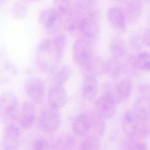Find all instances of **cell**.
I'll return each mask as SVG.
<instances>
[{
  "label": "cell",
  "instance_id": "cell-7",
  "mask_svg": "<svg viewBox=\"0 0 150 150\" xmlns=\"http://www.w3.org/2000/svg\"><path fill=\"white\" fill-rule=\"evenodd\" d=\"M24 88L31 101L34 103L42 101L45 94V84L42 79L36 77L29 78L25 81Z\"/></svg>",
  "mask_w": 150,
  "mask_h": 150
},
{
  "label": "cell",
  "instance_id": "cell-15",
  "mask_svg": "<svg viewBox=\"0 0 150 150\" xmlns=\"http://www.w3.org/2000/svg\"><path fill=\"white\" fill-rule=\"evenodd\" d=\"M72 129L73 133L77 136H86L91 130L90 115L85 114L77 115L72 123Z\"/></svg>",
  "mask_w": 150,
  "mask_h": 150
},
{
  "label": "cell",
  "instance_id": "cell-5",
  "mask_svg": "<svg viewBox=\"0 0 150 150\" xmlns=\"http://www.w3.org/2000/svg\"><path fill=\"white\" fill-rule=\"evenodd\" d=\"M61 118L57 110L52 108L43 110L39 118V127L44 132L52 133L60 127Z\"/></svg>",
  "mask_w": 150,
  "mask_h": 150
},
{
  "label": "cell",
  "instance_id": "cell-17",
  "mask_svg": "<svg viewBox=\"0 0 150 150\" xmlns=\"http://www.w3.org/2000/svg\"><path fill=\"white\" fill-rule=\"evenodd\" d=\"M132 111L139 121L150 118V98L140 97L134 104Z\"/></svg>",
  "mask_w": 150,
  "mask_h": 150
},
{
  "label": "cell",
  "instance_id": "cell-18",
  "mask_svg": "<svg viewBox=\"0 0 150 150\" xmlns=\"http://www.w3.org/2000/svg\"><path fill=\"white\" fill-rule=\"evenodd\" d=\"M109 50L112 58L121 59L127 54V46L122 39L118 36H113L109 42Z\"/></svg>",
  "mask_w": 150,
  "mask_h": 150
},
{
  "label": "cell",
  "instance_id": "cell-2",
  "mask_svg": "<svg viewBox=\"0 0 150 150\" xmlns=\"http://www.w3.org/2000/svg\"><path fill=\"white\" fill-rule=\"evenodd\" d=\"M73 58L83 71L92 67L93 48L92 42L84 37L76 39L73 45Z\"/></svg>",
  "mask_w": 150,
  "mask_h": 150
},
{
  "label": "cell",
  "instance_id": "cell-33",
  "mask_svg": "<svg viewBox=\"0 0 150 150\" xmlns=\"http://www.w3.org/2000/svg\"><path fill=\"white\" fill-rule=\"evenodd\" d=\"M141 35L144 46L150 47V29L145 30Z\"/></svg>",
  "mask_w": 150,
  "mask_h": 150
},
{
  "label": "cell",
  "instance_id": "cell-6",
  "mask_svg": "<svg viewBox=\"0 0 150 150\" xmlns=\"http://www.w3.org/2000/svg\"><path fill=\"white\" fill-rule=\"evenodd\" d=\"M78 29L81 33L82 37L91 42L96 40L100 30L98 15H90L80 18Z\"/></svg>",
  "mask_w": 150,
  "mask_h": 150
},
{
  "label": "cell",
  "instance_id": "cell-35",
  "mask_svg": "<svg viewBox=\"0 0 150 150\" xmlns=\"http://www.w3.org/2000/svg\"><path fill=\"white\" fill-rule=\"evenodd\" d=\"M117 1H121V0H117Z\"/></svg>",
  "mask_w": 150,
  "mask_h": 150
},
{
  "label": "cell",
  "instance_id": "cell-3",
  "mask_svg": "<svg viewBox=\"0 0 150 150\" xmlns=\"http://www.w3.org/2000/svg\"><path fill=\"white\" fill-rule=\"evenodd\" d=\"M0 114L5 121H13L18 117V100L12 91H6L0 98Z\"/></svg>",
  "mask_w": 150,
  "mask_h": 150
},
{
  "label": "cell",
  "instance_id": "cell-20",
  "mask_svg": "<svg viewBox=\"0 0 150 150\" xmlns=\"http://www.w3.org/2000/svg\"><path fill=\"white\" fill-rule=\"evenodd\" d=\"M76 146V140L69 134L60 135L53 145V150H74Z\"/></svg>",
  "mask_w": 150,
  "mask_h": 150
},
{
  "label": "cell",
  "instance_id": "cell-11",
  "mask_svg": "<svg viewBox=\"0 0 150 150\" xmlns=\"http://www.w3.org/2000/svg\"><path fill=\"white\" fill-rule=\"evenodd\" d=\"M68 94L63 86L55 84L49 90L47 94L48 103L50 108L59 110L67 104Z\"/></svg>",
  "mask_w": 150,
  "mask_h": 150
},
{
  "label": "cell",
  "instance_id": "cell-24",
  "mask_svg": "<svg viewBox=\"0 0 150 150\" xmlns=\"http://www.w3.org/2000/svg\"><path fill=\"white\" fill-rule=\"evenodd\" d=\"M117 93L121 101L125 100L129 96L132 90V83L128 79H124L115 84Z\"/></svg>",
  "mask_w": 150,
  "mask_h": 150
},
{
  "label": "cell",
  "instance_id": "cell-31",
  "mask_svg": "<svg viewBox=\"0 0 150 150\" xmlns=\"http://www.w3.org/2000/svg\"><path fill=\"white\" fill-rule=\"evenodd\" d=\"M129 42L131 46L134 49H139L144 46L142 35L139 34H134L129 39Z\"/></svg>",
  "mask_w": 150,
  "mask_h": 150
},
{
  "label": "cell",
  "instance_id": "cell-1",
  "mask_svg": "<svg viewBox=\"0 0 150 150\" xmlns=\"http://www.w3.org/2000/svg\"><path fill=\"white\" fill-rule=\"evenodd\" d=\"M66 43V37L60 32L53 35L52 39L40 42L36 54V62L39 69L45 73L54 72L63 57Z\"/></svg>",
  "mask_w": 150,
  "mask_h": 150
},
{
  "label": "cell",
  "instance_id": "cell-12",
  "mask_svg": "<svg viewBox=\"0 0 150 150\" xmlns=\"http://www.w3.org/2000/svg\"><path fill=\"white\" fill-rule=\"evenodd\" d=\"M36 110L32 101H26L23 103L18 115V122L25 129L30 128L36 119Z\"/></svg>",
  "mask_w": 150,
  "mask_h": 150
},
{
  "label": "cell",
  "instance_id": "cell-14",
  "mask_svg": "<svg viewBox=\"0 0 150 150\" xmlns=\"http://www.w3.org/2000/svg\"><path fill=\"white\" fill-rule=\"evenodd\" d=\"M140 121L135 116L132 111H127L122 118V129L127 137H136Z\"/></svg>",
  "mask_w": 150,
  "mask_h": 150
},
{
  "label": "cell",
  "instance_id": "cell-21",
  "mask_svg": "<svg viewBox=\"0 0 150 150\" xmlns=\"http://www.w3.org/2000/svg\"><path fill=\"white\" fill-rule=\"evenodd\" d=\"M91 120V130L93 132V135L100 137L104 134L105 130L104 119L102 118L97 112L90 115Z\"/></svg>",
  "mask_w": 150,
  "mask_h": 150
},
{
  "label": "cell",
  "instance_id": "cell-26",
  "mask_svg": "<svg viewBox=\"0 0 150 150\" xmlns=\"http://www.w3.org/2000/svg\"><path fill=\"white\" fill-rule=\"evenodd\" d=\"M100 149L99 137L93 134L86 136L82 140L80 146V150H100Z\"/></svg>",
  "mask_w": 150,
  "mask_h": 150
},
{
  "label": "cell",
  "instance_id": "cell-13",
  "mask_svg": "<svg viewBox=\"0 0 150 150\" xmlns=\"http://www.w3.org/2000/svg\"><path fill=\"white\" fill-rule=\"evenodd\" d=\"M107 18L111 26L117 32L124 33L127 29V19L124 11L112 6L107 11Z\"/></svg>",
  "mask_w": 150,
  "mask_h": 150
},
{
  "label": "cell",
  "instance_id": "cell-30",
  "mask_svg": "<svg viewBox=\"0 0 150 150\" xmlns=\"http://www.w3.org/2000/svg\"><path fill=\"white\" fill-rule=\"evenodd\" d=\"M49 145L47 141L43 137L36 138L32 144V150H49Z\"/></svg>",
  "mask_w": 150,
  "mask_h": 150
},
{
  "label": "cell",
  "instance_id": "cell-19",
  "mask_svg": "<svg viewBox=\"0 0 150 150\" xmlns=\"http://www.w3.org/2000/svg\"><path fill=\"white\" fill-rule=\"evenodd\" d=\"M76 6L77 13L80 17L90 15H98L95 0H76Z\"/></svg>",
  "mask_w": 150,
  "mask_h": 150
},
{
  "label": "cell",
  "instance_id": "cell-25",
  "mask_svg": "<svg viewBox=\"0 0 150 150\" xmlns=\"http://www.w3.org/2000/svg\"><path fill=\"white\" fill-rule=\"evenodd\" d=\"M72 70L70 66L64 65L55 73V84L63 86L71 77Z\"/></svg>",
  "mask_w": 150,
  "mask_h": 150
},
{
  "label": "cell",
  "instance_id": "cell-22",
  "mask_svg": "<svg viewBox=\"0 0 150 150\" xmlns=\"http://www.w3.org/2000/svg\"><path fill=\"white\" fill-rule=\"evenodd\" d=\"M53 8L60 15L63 21L73 13L69 0H54Z\"/></svg>",
  "mask_w": 150,
  "mask_h": 150
},
{
  "label": "cell",
  "instance_id": "cell-23",
  "mask_svg": "<svg viewBox=\"0 0 150 150\" xmlns=\"http://www.w3.org/2000/svg\"><path fill=\"white\" fill-rule=\"evenodd\" d=\"M134 66L143 71H150V53L141 52L133 57Z\"/></svg>",
  "mask_w": 150,
  "mask_h": 150
},
{
  "label": "cell",
  "instance_id": "cell-32",
  "mask_svg": "<svg viewBox=\"0 0 150 150\" xmlns=\"http://www.w3.org/2000/svg\"><path fill=\"white\" fill-rule=\"evenodd\" d=\"M140 92L142 94L141 97L150 98V84H142L139 87Z\"/></svg>",
  "mask_w": 150,
  "mask_h": 150
},
{
  "label": "cell",
  "instance_id": "cell-9",
  "mask_svg": "<svg viewBox=\"0 0 150 150\" xmlns=\"http://www.w3.org/2000/svg\"><path fill=\"white\" fill-rule=\"evenodd\" d=\"M115 103L114 98L107 92L105 91L95 103L96 112L104 120L111 118L115 110Z\"/></svg>",
  "mask_w": 150,
  "mask_h": 150
},
{
  "label": "cell",
  "instance_id": "cell-34",
  "mask_svg": "<svg viewBox=\"0 0 150 150\" xmlns=\"http://www.w3.org/2000/svg\"><path fill=\"white\" fill-rule=\"evenodd\" d=\"M29 1H38V0H27Z\"/></svg>",
  "mask_w": 150,
  "mask_h": 150
},
{
  "label": "cell",
  "instance_id": "cell-16",
  "mask_svg": "<svg viewBox=\"0 0 150 150\" xmlns=\"http://www.w3.org/2000/svg\"><path fill=\"white\" fill-rule=\"evenodd\" d=\"M143 10V4L141 0H129L125 5L124 13L127 21L129 23L136 22L140 18Z\"/></svg>",
  "mask_w": 150,
  "mask_h": 150
},
{
  "label": "cell",
  "instance_id": "cell-29",
  "mask_svg": "<svg viewBox=\"0 0 150 150\" xmlns=\"http://www.w3.org/2000/svg\"><path fill=\"white\" fill-rule=\"evenodd\" d=\"M137 137L145 138H150V118L140 121L139 129L136 137Z\"/></svg>",
  "mask_w": 150,
  "mask_h": 150
},
{
  "label": "cell",
  "instance_id": "cell-28",
  "mask_svg": "<svg viewBox=\"0 0 150 150\" xmlns=\"http://www.w3.org/2000/svg\"><path fill=\"white\" fill-rule=\"evenodd\" d=\"M12 13L13 16L17 19H24L28 15V6L22 2H16L13 5Z\"/></svg>",
  "mask_w": 150,
  "mask_h": 150
},
{
  "label": "cell",
  "instance_id": "cell-8",
  "mask_svg": "<svg viewBox=\"0 0 150 150\" xmlns=\"http://www.w3.org/2000/svg\"><path fill=\"white\" fill-rule=\"evenodd\" d=\"M84 77L81 87V93L83 97L88 100H93L97 96L98 91V82L97 74L93 67L83 71Z\"/></svg>",
  "mask_w": 150,
  "mask_h": 150
},
{
  "label": "cell",
  "instance_id": "cell-4",
  "mask_svg": "<svg viewBox=\"0 0 150 150\" xmlns=\"http://www.w3.org/2000/svg\"><path fill=\"white\" fill-rule=\"evenodd\" d=\"M38 21L47 32L52 35L59 32V26L62 23L60 15L53 7L42 11L39 15Z\"/></svg>",
  "mask_w": 150,
  "mask_h": 150
},
{
  "label": "cell",
  "instance_id": "cell-10",
  "mask_svg": "<svg viewBox=\"0 0 150 150\" xmlns=\"http://www.w3.org/2000/svg\"><path fill=\"white\" fill-rule=\"evenodd\" d=\"M21 130L13 123L8 124L4 130L2 140V150H18L19 147Z\"/></svg>",
  "mask_w": 150,
  "mask_h": 150
},
{
  "label": "cell",
  "instance_id": "cell-27",
  "mask_svg": "<svg viewBox=\"0 0 150 150\" xmlns=\"http://www.w3.org/2000/svg\"><path fill=\"white\" fill-rule=\"evenodd\" d=\"M124 150H146V145L137 137L129 138L123 144Z\"/></svg>",
  "mask_w": 150,
  "mask_h": 150
}]
</instances>
